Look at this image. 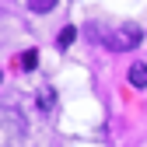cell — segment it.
<instances>
[{
    "mask_svg": "<svg viewBox=\"0 0 147 147\" xmlns=\"http://www.w3.org/2000/svg\"><path fill=\"white\" fill-rule=\"evenodd\" d=\"M130 84L133 88H147V63H133L130 67Z\"/></svg>",
    "mask_w": 147,
    "mask_h": 147,
    "instance_id": "obj_2",
    "label": "cell"
},
{
    "mask_svg": "<svg viewBox=\"0 0 147 147\" xmlns=\"http://www.w3.org/2000/svg\"><path fill=\"white\" fill-rule=\"evenodd\" d=\"M140 39H144V35H140V28L137 25H123L116 35H109V49H119V53H126V49H137L140 46Z\"/></svg>",
    "mask_w": 147,
    "mask_h": 147,
    "instance_id": "obj_1",
    "label": "cell"
},
{
    "mask_svg": "<svg viewBox=\"0 0 147 147\" xmlns=\"http://www.w3.org/2000/svg\"><path fill=\"white\" fill-rule=\"evenodd\" d=\"M53 7H56V0H28V11H35V14H49Z\"/></svg>",
    "mask_w": 147,
    "mask_h": 147,
    "instance_id": "obj_3",
    "label": "cell"
},
{
    "mask_svg": "<svg viewBox=\"0 0 147 147\" xmlns=\"http://www.w3.org/2000/svg\"><path fill=\"white\" fill-rule=\"evenodd\" d=\"M35 67H39V53H35V49L21 53V70H35Z\"/></svg>",
    "mask_w": 147,
    "mask_h": 147,
    "instance_id": "obj_4",
    "label": "cell"
},
{
    "mask_svg": "<svg viewBox=\"0 0 147 147\" xmlns=\"http://www.w3.org/2000/svg\"><path fill=\"white\" fill-rule=\"evenodd\" d=\"M74 35H77V28H70V25H67V28L56 35V46H60V49H67V46L74 42Z\"/></svg>",
    "mask_w": 147,
    "mask_h": 147,
    "instance_id": "obj_5",
    "label": "cell"
},
{
    "mask_svg": "<svg viewBox=\"0 0 147 147\" xmlns=\"http://www.w3.org/2000/svg\"><path fill=\"white\" fill-rule=\"evenodd\" d=\"M53 102H56V95H53V91H42V98H39V109H42V112H49V109H53Z\"/></svg>",
    "mask_w": 147,
    "mask_h": 147,
    "instance_id": "obj_6",
    "label": "cell"
}]
</instances>
